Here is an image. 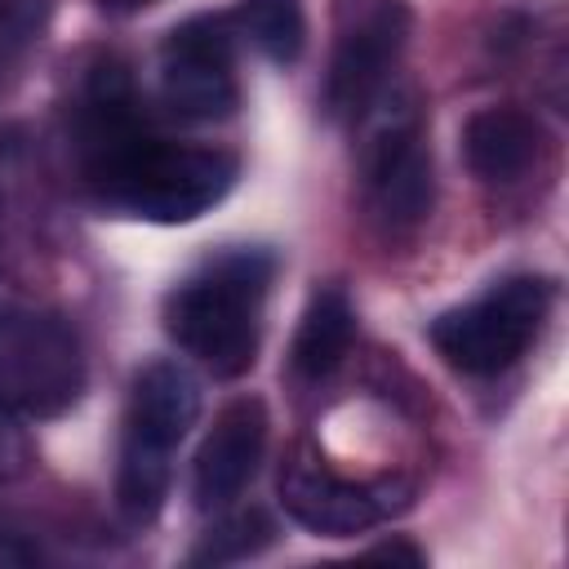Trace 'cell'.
<instances>
[{
	"label": "cell",
	"mask_w": 569,
	"mask_h": 569,
	"mask_svg": "<svg viewBox=\"0 0 569 569\" xmlns=\"http://www.w3.org/2000/svg\"><path fill=\"white\" fill-rule=\"evenodd\" d=\"M84 173L116 213L191 222L231 191L236 156L151 138L138 124L129 76L120 67H98L84 93Z\"/></svg>",
	"instance_id": "cell-1"
},
{
	"label": "cell",
	"mask_w": 569,
	"mask_h": 569,
	"mask_svg": "<svg viewBox=\"0 0 569 569\" xmlns=\"http://www.w3.org/2000/svg\"><path fill=\"white\" fill-rule=\"evenodd\" d=\"M276 262L262 249H231L209 258L164 298L169 338L196 356L213 378H240L258 360V311Z\"/></svg>",
	"instance_id": "cell-2"
},
{
	"label": "cell",
	"mask_w": 569,
	"mask_h": 569,
	"mask_svg": "<svg viewBox=\"0 0 569 569\" xmlns=\"http://www.w3.org/2000/svg\"><path fill=\"white\" fill-rule=\"evenodd\" d=\"M200 418V382L178 360H151L129 391L116 498L129 520H156L173 480V449Z\"/></svg>",
	"instance_id": "cell-3"
},
{
	"label": "cell",
	"mask_w": 569,
	"mask_h": 569,
	"mask_svg": "<svg viewBox=\"0 0 569 569\" xmlns=\"http://www.w3.org/2000/svg\"><path fill=\"white\" fill-rule=\"evenodd\" d=\"M365 187H369V209L387 236H413L436 196L431 178V151L418 129L413 98L391 93L387 84L373 93L365 107Z\"/></svg>",
	"instance_id": "cell-4"
},
{
	"label": "cell",
	"mask_w": 569,
	"mask_h": 569,
	"mask_svg": "<svg viewBox=\"0 0 569 569\" xmlns=\"http://www.w3.org/2000/svg\"><path fill=\"white\" fill-rule=\"evenodd\" d=\"M547 307H551L547 280L511 276V280L485 289L480 298L431 320V342L458 373L489 378V373L511 369L529 351V342L538 338V329L547 320Z\"/></svg>",
	"instance_id": "cell-5"
},
{
	"label": "cell",
	"mask_w": 569,
	"mask_h": 569,
	"mask_svg": "<svg viewBox=\"0 0 569 569\" xmlns=\"http://www.w3.org/2000/svg\"><path fill=\"white\" fill-rule=\"evenodd\" d=\"M84 387V356L58 316H0V405L18 413H62Z\"/></svg>",
	"instance_id": "cell-6"
},
{
	"label": "cell",
	"mask_w": 569,
	"mask_h": 569,
	"mask_svg": "<svg viewBox=\"0 0 569 569\" xmlns=\"http://www.w3.org/2000/svg\"><path fill=\"white\" fill-rule=\"evenodd\" d=\"M409 36L400 0H333V58L325 76V107L333 116H365L387 84Z\"/></svg>",
	"instance_id": "cell-7"
},
{
	"label": "cell",
	"mask_w": 569,
	"mask_h": 569,
	"mask_svg": "<svg viewBox=\"0 0 569 569\" xmlns=\"http://www.w3.org/2000/svg\"><path fill=\"white\" fill-rule=\"evenodd\" d=\"M280 502L311 533L347 538V533H365L378 520H387L391 511H400L409 502V485L391 480V476L351 480V476L333 471L311 445H298L280 467Z\"/></svg>",
	"instance_id": "cell-8"
},
{
	"label": "cell",
	"mask_w": 569,
	"mask_h": 569,
	"mask_svg": "<svg viewBox=\"0 0 569 569\" xmlns=\"http://www.w3.org/2000/svg\"><path fill=\"white\" fill-rule=\"evenodd\" d=\"M160 89L187 120H218L236 107L231 31L222 18H191L169 31L160 49Z\"/></svg>",
	"instance_id": "cell-9"
},
{
	"label": "cell",
	"mask_w": 569,
	"mask_h": 569,
	"mask_svg": "<svg viewBox=\"0 0 569 569\" xmlns=\"http://www.w3.org/2000/svg\"><path fill=\"white\" fill-rule=\"evenodd\" d=\"M267 449V405L258 396L231 400L204 431L191 467V498L200 511H222L244 493Z\"/></svg>",
	"instance_id": "cell-10"
},
{
	"label": "cell",
	"mask_w": 569,
	"mask_h": 569,
	"mask_svg": "<svg viewBox=\"0 0 569 569\" xmlns=\"http://www.w3.org/2000/svg\"><path fill=\"white\" fill-rule=\"evenodd\" d=\"M538 151H542V129L533 116L516 107H485L462 124V160L489 187L520 182L533 169Z\"/></svg>",
	"instance_id": "cell-11"
},
{
	"label": "cell",
	"mask_w": 569,
	"mask_h": 569,
	"mask_svg": "<svg viewBox=\"0 0 569 569\" xmlns=\"http://www.w3.org/2000/svg\"><path fill=\"white\" fill-rule=\"evenodd\" d=\"M351 333H356V311L347 302V293L338 284H325L311 293L298 333H293V369L302 378H329L342 356L351 351Z\"/></svg>",
	"instance_id": "cell-12"
},
{
	"label": "cell",
	"mask_w": 569,
	"mask_h": 569,
	"mask_svg": "<svg viewBox=\"0 0 569 569\" xmlns=\"http://www.w3.org/2000/svg\"><path fill=\"white\" fill-rule=\"evenodd\" d=\"M236 22L271 62H280V67L298 62L302 40H307V22H302L298 0H244Z\"/></svg>",
	"instance_id": "cell-13"
},
{
	"label": "cell",
	"mask_w": 569,
	"mask_h": 569,
	"mask_svg": "<svg viewBox=\"0 0 569 569\" xmlns=\"http://www.w3.org/2000/svg\"><path fill=\"white\" fill-rule=\"evenodd\" d=\"M267 520L262 516H236L227 520L218 533H209V542L196 551V560H236V556H249L258 551V542H267Z\"/></svg>",
	"instance_id": "cell-14"
},
{
	"label": "cell",
	"mask_w": 569,
	"mask_h": 569,
	"mask_svg": "<svg viewBox=\"0 0 569 569\" xmlns=\"http://www.w3.org/2000/svg\"><path fill=\"white\" fill-rule=\"evenodd\" d=\"M31 462H36V445L27 436L22 413L9 409V405H0V485L22 480L31 471Z\"/></svg>",
	"instance_id": "cell-15"
},
{
	"label": "cell",
	"mask_w": 569,
	"mask_h": 569,
	"mask_svg": "<svg viewBox=\"0 0 569 569\" xmlns=\"http://www.w3.org/2000/svg\"><path fill=\"white\" fill-rule=\"evenodd\" d=\"M369 556H378V560H409V565H422V551L409 547V542H382V547H373Z\"/></svg>",
	"instance_id": "cell-16"
},
{
	"label": "cell",
	"mask_w": 569,
	"mask_h": 569,
	"mask_svg": "<svg viewBox=\"0 0 569 569\" xmlns=\"http://www.w3.org/2000/svg\"><path fill=\"white\" fill-rule=\"evenodd\" d=\"M27 560H31V551L22 542H13L9 533H0V569L4 565H27Z\"/></svg>",
	"instance_id": "cell-17"
},
{
	"label": "cell",
	"mask_w": 569,
	"mask_h": 569,
	"mask_svg": "<svg viewBox=\"0 0 569 569\" xmlns=\"http://www.w3.org/2000/svg\"><path fill=\"white\" fill-rule=\"evenodd\" d=\"M13 307V293H9V284H4V276H0V316Z\"/></svg>",
	"instance_id": "cell-18"
}]
</instances>
